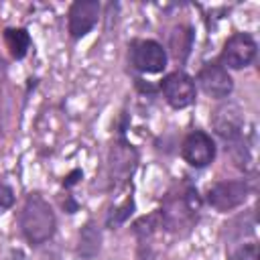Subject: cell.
<instances>
[{"label": "cell", "mask_w": 260, "mask_h": 260, "mask_svg": "<svg viewBox=\"0 0 260 260\" xmlns=\"http://www.w3.org/2000/svg\"><path fill=\"white\" fill-rule=\"evenodd\" d=\"M236 260H258V252L254 244H248L244 248H240V252L236 254Z\"/></svg>", "instance_id": "19"}, {"label": "cell", "mask_w": 260, "mask_h": 260, "mask_svg": "<svg viewBox=\"0 0 260 260\" xmlns=\"http://www.w3.org/2000/svg\"><path fill=\"white\" fill-rule=\"evenodd\" d=\"M81 177H83V173H81L79 169L71 171V173H69V175L63 179V187H67V189H69V187H73L75 183H79V179H81Z\"/></svg>", "instance_id": "20"}, {"label": "cell", "mask_w": 260, "mask_h": 260, "mask_svg": "<svg viewBox=\"0 0 260 260\" xmlns=\"http://www.w3.org/2000/svg\"><path fill=\"white\" fill-rule=\"evenodd\" d=\"M63 207H65V211H67V213L77 211V203H75L71 197H67V201H63Z\"/></svg>", "instance_id": "21"}, {"label": "cell", "mask_w": 260, "mask_h": 260, "mask_svg": "<svg viewBox=\"0 0 260 260\" xmlns=\"http://www.w3.org/2000/svg\"><path fill=\"white\" fill-rule=\"evenodd\" d=\"M193 47V30L187 24H179L169 35V49L179 63H185Z\"/></svg>", "instance_id": "12"}, {"label": "cell", "mask_w": 260, "mask_h": 260, "mask_svg": "<svg viewBox=\"0 0 260 260\" xmlns=\"http://www.w3.org/2000/svg\"><path fill=\"white\" fill-rule=\"evenodd\" d=\"M100 2L98 0H77L69 8V35L73 39L85 37L100 20Z\"/></svg>", "instance_id": "10"}, {"label": "cell", "mask_w": 260, "mask_h": 260, "mask_svg": "<svg viewBox=\"0 0 260 260\" xmlns=\"http://www.w3.org/2000/svg\"><path fill=\"white\" fill-rule=\"evenodd\" d=\"M160 91L167 100L169 106H173L175 110H181V108H187L195 102V81L183 73V71H173L169 73L162 81H160Z\"/></svg>", "instance_id": "6"}, {"label": "cell", "mask_w": 260, "mask_h": 260, "mask_svg": "<svg viewBox=\"0 0 260 260\" xmlns=\"http://www.w3.org/2000/svg\"><path fill=\"white\" fill-rule=\"evenodd\" d=\"M20 230L32 246H41L53 238L55 213L39 193H30L26 197L20 211Z\"/></svg>", "instance_id": "2"}, {"label": "cell", "mask_w": 260, "mask_h": 260, "mask_svg": "<svg viewBox=\"0 0 260 260\" xmlns=\"http://www.w3.org/2000/svg\"><path fill=\"white\" fill-rule=\"evenodd\" d=\"M136 165H138V152L130 142L120 138L118 142L112 144L108 154V173L114 187H120L122 183H126L132 177Z\"/></svg>", "instance_id": "4"}, {"label": "cell", "mask_w": 260, "mask_h": 260, "mask_svg": "<svg viewBox=\"0 0 260 260\" xmlns=\"http://www.w3.org/2000/svg\"><path fill=\"white\" fill-rule=\"evenodd\" d=\"M132 65L142 73H160L167 67V51L152 39H140L130 45Z\"/></svg>", "instance_id": "5"}, {"label": "cell", "mask_w": 260, "mask_h": 260, "mask_svg": "<svg viewBox=\"0 0 260 260\" xmlns=\"http://www.w3.org/2000/svg\"><path fill=\"white\" fill-rule=\"evenodd\" d=\"M211 124L213 130L223 138V140H240L242 132H244V116L240 112V108L236 104H228V106H219L213 116H211Z\"/></svg>", "instance_id": "11"}, {"label": "cell", "mask_w": 260, "mask_h": 260, "mask_svg": "<svg viewBox=\"0 0 260 260\" xmlns=\"http://www.w3.org/2000/svg\"><path fill=\"white\" fill-rule=\"evenodd\" d=\"M256 57V41L246 32L232 35L221 51V63L232 69L248 67Z\"/></svg>", "instance_id": "8"}, {"label": "cell", "mask_w": 260, "mask_h": 260, "mask_svg": "<svg viewBox=\"0 0 260 260\" xmlns=\"http://www.w3.org/2000/svg\"><path fill=\"white\" fill-rule=\"evenodd\" d=\"M199 211H201V197L191 183H185L183 187L167 195L158 215L167 232L187 234L197 223Z\"/></svg>", "instance_id": "1"}, {"label": "cell", "mask_w": 260, "mask_h": 260, "mask_svg": "<svg viewBox=\"0 0 260 260\" xmlns=\"http://www.w3.org/2000/svg\"><path fill=\"white\" fill-rule=\"evenodd\" d=\"M181 154L195 169L207 167L215 158V142L203 130H193L185 136L181 144Z\"/></svg>", "instance_id": "7"}, {"label": "cell", "mask_w": 260, "mask_h": 260, "mask_svg": "<svg viewBox=\"0 0 260 260\" xmlns=\"http://www.w3.org/2000/svg\"><path fill=\"white\" fill-rule=\"evenodd\" d=\"M100 246H102V234L100 228L93 221H87L81 230H79V244H77V254L85 260H93L100 254Z\"/></svg>", "instance_id": "13"}, {"label": "cell", "mask_w": 260, "mask_h": 260, "mask_svg": "<svg viewBox=\"0 0 260 260\" xmlns=\"http://www.w3.org/2000/svg\"><path fill=\"white\" fill-rule=\"evenodd\" d=\"M12 205H14V191L6 183H0V213L10 209Z\"/></svg>", "instance_id": "17"}, {"label": "cell", "mask_w": 260, "mask_h": 260, "mask_svg": "<svg viewBox=\"0 0 260 260\" xmlns=\"http://www.w3.org/2000/svg\"><path fill=\"white\" fill-rule=\"evenodd\" d=\"M250 193V185L246 179L219 181L207 189V203L217 211H232L240 207Z\"/></svg>", "instance_id": "3"}, {"label": "cell", "mask_w": 260, "mask_h": 260, "mask_svg": "<svg viewBox=\"0 0 260 260\" xmlns=\"http://www.w3.org/2000/svg\"><path fill=\"white\" fill-rule=\"evenodd\" d=\"M138 260H160V256H158V252L152 248V244H150L148 240H144V242H140V246H138Z\"/></svg>", "instance_id": "18"}, {"label": "cell", "mask_w": 260, "mask_h": 260, "mask_svg": "<svg viewBox=\"0 0 260 260\" xmlns=\"http://www.w3.org/2000/svg\"><path fill=\"white\" fill-rule=\"evenodd\" d=\"M158 228H162V223H160L158 211H154V213H150V215H144V217L136 219L134 225H132V232H134V236H136L140 242H144V240H150L152 234H154Z\"/></svg>", "instance_id": "15"}, {"label": "cell", "mask_w": 260, "mask_h": 260, "mask_svg": "<svg viewBox=\"0 0 260 260\" xmlns=\"http://www.w3.org/2000/svg\"><path fill=\"white\" fill-rule=\"evenodd\" d=\"M132 209H134V199L132 197H128L116 211H112L110 215H108V219H106V225L108 228H118L120 223H124L128 217H130V213H132Z\"/></svg>", "instance_id": "16"}, {"label": "cell", "mask_w": 260, "mask_h": 260, "mask_svg": "<svg viewBox=\"0 0 260 260\" xmlns=\"http://www.w3.org/2000/svg\"><path fill=\"white\" fill-rule=\"evenodd\" d=\"M4 41H6V47L10 49V55L14 59H22L30 49V37L24 28H6Z\"/></svg>", "instance_id": "14"}, {"label": "cell", "mask_w": 260, "mask_h": 260, "mask_svg": "<svg viewBox=\"0 0 260 260\" xmlns=\"http://www.w3.org/2000/svg\"><path fill=\"white\" fill-rule=\"evenodd\" d=\"M197 81H199L201 89L215 100L228 98L234 89V81H232L228 69L219 63H205L197 73Z\"/></svg>", "instance_id": "9"}]
</instances>
